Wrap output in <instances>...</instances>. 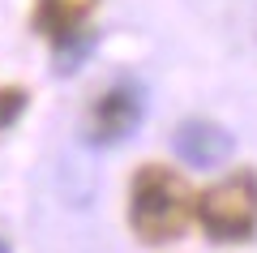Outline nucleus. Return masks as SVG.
<instances>
[{"label":"nucleus","mask_w":257,"mask_h":253,"mask_svg":"<svg viewBox=\"0 0 257 253\" xmlns=\"http://www.w3.org/2000/svg\"><path fill=\"white\" fill-rule=\"evenodd\" d=\"M193 219V189L180 172L163 163H146L128 181V227L146 244L180 240Z\"/></svg>","instance_id":"f257e3e1"},{"label":"nucleus","mask_w":257,"mask_h":253,"mask_svg":"<svg viewBox=\"0 0 257 253\" xmlns=\"http://www.w3.org/2000/svg\"><path fill=\"white\" fill-rule=\"evenodd\" d=\"M193 215L206 227V236L219 244L253 240V232H257V176L236 172L227 181L210 185L202 198H193Z\"/></svg>","instance_id":"f03ea898"},{"label":"nucleus","mask_w":257,"mask_h":253,"mask_svg":"<svg viewBox=\"0 0 257 253\" xmlns=\"http://www.w3.org/2000/svg\"><path fill=\"white\" fill-rule=\"evenodd\" d=\"M146 116V99L133 81H116L111 91H103L94 99L90 116H86V142L90 146H116L124 142Z\"/></svg>","instance_id":"7ed1b4c3"},{"label":"nucleus","mask_w":257,"mask_h":253,"mask_svg":"<svg viewBox=\"0 0 257 253\" xmlns=\"http://www.w3.org/2000/svg\"><path fill=\"white\" fill-rule=\"evenodd\" d=\"M172 150L180 154L189 167H219L236 154V142L223 125L214 120H184L180 129L172 133Z\"/></svg>","instance_id":"20e7f679"},{"label":"nucleus","mask_w":257,"mask_h":253,"mask_svg":"<svg viewBox=\"0 0 257 253\" xmlns=\"http://www.w3.org/2000/svg\"><path fill=\"white\" fill-rule=\"evenodd\" d=\"M99 0H39L35 5V26L52 39L56 47L77 39V30L86 26V18L94 13Z\"/></svg>","instance_id":"39448f33"},{"label":"nucleus","mask_w":257,"mask_h":253,"mask_svg":"<svg viewBox=\"0 0 257 253\" xmlns=\"http://www.w3.org/2000/svg\"><path fill=\"white\" fill-rule=\"evenodd\" d=\"M26 86H0V133L5 129H13L22 120V112H26Z\"/></svg>","instance_id":"423d86ee"},{"label":"nucleus","mask_w":257,"mask_h":253,"mask_svg":"<svg viewBox=\"0 0 257 253\" xmlns=\"http://www.w3.org/2000/svg\"><path fill=\"white\" fill-rule=\"evenodd\" d=\"M0 253H9V244H5V240H0Z\"/></svg>","instance_id":"0eeeda50"}]
</instances>
